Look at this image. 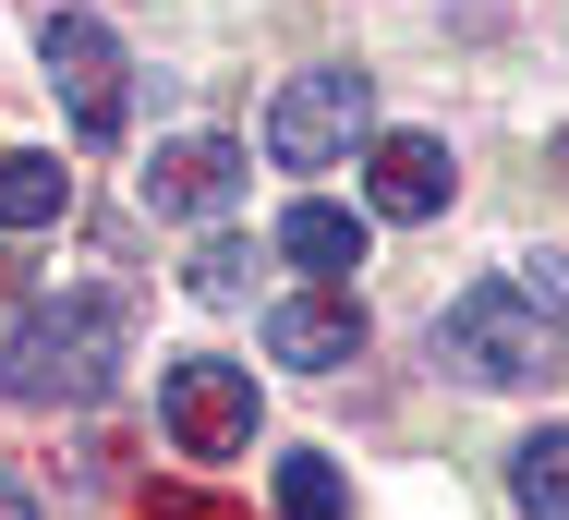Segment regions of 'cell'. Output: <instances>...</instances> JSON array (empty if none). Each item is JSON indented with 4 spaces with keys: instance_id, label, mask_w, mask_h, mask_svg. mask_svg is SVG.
<instances>
[{
    "instance_id": "obj_1",
    "label": "cell",
    "mask_w": 569,
    "mask_h": 520,
    "mask_svg": "<svg viewBox=\"0 0 569 520\" xmlns=\"http://www.w3.org/2000/svg\"><path fill=\"white\" fill-rule=\"evenodd\" d=\"M121 351H133V303H121V291H61V303H37L0 339V388H12L24 412H49V400H110Z\"/></svg>"
},
{
    "instance_id": "obj_2",
    "label": "cell",
    "mask_w": 569,
    "mask_h": 520,
    "mask_svg": "<svg viewBox=\"0 0 569 520\" xmlns=\"http://www.w3.org/2000/svg\"><path fill=\"white\" fill-rule=\"evenodd\" d=\"M546 339H558V314L521 303V279H472V291L437 314V363L472 376V388H533V376H546Z\"/></svg>"
},
{
    "instance_id": "obj_3",
    "label": "cell",
    "mask_w": 569,
    "mask_h": 520,
    "mask_svg": "<svg viewBox=\"0 0 569 520\" xmlns=\"http://www.w3.org/2000/svg\"><path fill=\"white\" fill-rule=\"evenodd\" d=\"M363 121H376L363 73H291L279 109H267V158H279V170H328V158L363 146Z\"/></svg>"
},
{
    "instance_id": "obj_4",
    "label": "cell",
    "mask_w": 569,
    "mask_h": 520,
    "mask_svg": "<svg viewBox=\"0 0 569 520\" xmlns=\"http://www.w3.org/2000/svg\"><path fill=\"white\" fill-rule=\"evenodd\" d=\"M170 436H182V460H242L254 448V376L219 351H182L170 363Z\"/></svg>"
},
{
    "instance_id": "obj_5",
    "label": "cell",
    "mask_w": 569,
    "mask_h": 520,
    "mask_svg": "<svg viewBox=\"0 0 569 520\" xmlns=\"http://www.w3.org/2000/svg\"><path fill=\"white\" fill-rule=\"evenodd\" d=\"M37 49H49V86L73 98V133L110 146V133H121V37L98 24V12H49Z\"/></svg>"
},
{
    "instance_id": "obj_6",
    "label": "cell",
    "mask_w": 569,
    "mask_h": 520,
    "mask_svg": "<svg viewBox=\"0 0 569 520\" xmlns=\"http://www.w3.org/2000/svg\"><path fill=\"white\" fill-rule=\"evenodd\" d=\"M242 146L230 133H182V146H158L146 158V207L158 218H219V207H242Z\"/></svg>"
},
{
    "instance_id": "obj_7",
    "label": "cell",
    "mask_w": 569,
    "mask_h": 520,
    "mask_svg": "<svg viewBox=\"0 0 569 520\" xmlns=\"http://www.w3.org/2000/svg\"><path fill=\"white\" fill-rule=\"evenodd\" d=\"M267 351H279L291 376H340L351 351H363V303H351V291H291V303L267 314Z\"/></svg>"
},
{
    "instance_id": "obj_8",
    "label": "cell",
    "mask_w": 569,
    "mask_h": 520,
    "mask_svg": "<svg viewBox=\"0 0 569 520\" xmlns=\"http://www.w3.org/2000/svg\"><path fill=\"white\" fill-rule=\"evenodd\" d=\"M449 146H437V133H376V146H363V194H376V218H437L449 207Z\"/></svg>"
},
{
    "instance_id": "obj_9",
    "label": "cell",
    "mask_w": 569,
    "mask_h": 520,
    "mask_svg": "<svg viewBox=\"0 0 569 520\" xmlns=\"http://www.w3.org/2000/svg\"><path fill=\"white\" fill-rule=\"evenodd\" d=\"M279 254H291L303 279H351V267H363V218L328 207V194H303V207L279 218Z\"/></svg>"
},
{
    "instance_id": "obj_10",
    "label": "cell",
    "mask_w": 569,
    "mask_h": 520,
    "mask_svg": "<svg viewBox=\"0 0 569 520\" xmlns=\"http://www.w3.org/2000/svg\"><path fill=\"white\" fill-rule=\"evenodd\" d=\"M61 207H73V170L49 146H0V230H49Z\"/></svg>"
},
{
    "instance_id": "obj_11",
    "label": "cell",
    "mask_w": 569,
    "mask_h": 520,
    "mask_svg": "<svg viewBox=\"0 0 569 520\" xmlns=\"http://www.w3.org/2000/svg\"><path fill=\"white\" fill-rule=\"evenodd\" d=\"M509 497H521L533 520H569V423H546V436L509 448Z\"/></svg>"
},
{
    "instance_id": "obj_12",
    "label": "cell",
    "mask_w": 569,
    "mask_h": 520,
    "mask_svg": "<svg viewBox=\"0 0 569 520\" xmlns=\"http://www.w3.org/2000/svg\"><path fill=\"white\" fill-rule=\"evenodd\" d=\"M279 520H340V460L291 448V460H279Z\"/></svg>"
},
{
    "instance_id": "obj_13",
    "label": "cell",
    "mask_w": 569,
    "mask_h": 520,
    "mask_svg": "<svg viewBox=\"0 0 569 520\" xmlns=\"http://www.w3.org/2000/svg\"><path fill=\"white\" fill-rule=\"evenodd\" d=\"M242 267H254L242 242H194V267H182V291H194V303H242Z\"/></svg>"
},
{
    "instance_id": "obj_14",
    "label": "cell",
    "mask_w": 569,
    "mask_h": 520,
    "mask_svg": "<svg viewBox=\"0 0 569 520\" xmlns=\"http://www.w3.org/2000/svg\"><path fill=\"white\" fill-rule=\"evenodd\" d=\"M509 279H521V303H533V314H569V254H521Z\"/></svg>"
},
{
    "instance_id": "obj_15",
    "label": "cell",
    "mask_w": 569,
    "mask_h": 520,
    "mask_svg": "<svg viewBox=\"0 0 569 520\" xmlns=\"http://www.w3.org/2000/svg\"><path fill=\"white\" fill-rule=\"evenodd\" d=\"M146 520H230V509H194V497H158Z\"/></svg>"
},
{
    "instance_id": "obj_16",
    "label": "cell",
    "mask_w": 569,
    "mask_h": 520,
    "mask_svg": "<svg viewBox=\"0 0 569 520\" xmlns=\"http://www.w3.org/2000/svg\"><path fill=\"white\" fill-rule=\"evenodd\" d=\"M0 520H37V497H24V484H12V472H0Z\"/></svg>"
}]
</instances>
